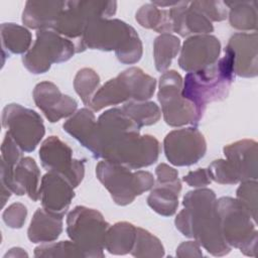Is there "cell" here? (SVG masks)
Here are the masks:
<instances>
[{
	"label": "cell",
	"mask_w": 258,
	"mask_h": 258,
	"mask_svg": "<svg viewBox=\"0 0 258 258\" xmlns=\"http://www.w3.org/2000/svg\"><path fill=\"white\" fill-rule=\"evenodd\" d=\"M192 4L210 21H222L227 18V6L222 1H192Z\"/></svg>",
	"instance_id": "836d02e7"
},
{
	"label": "cell",
	"mask_w": 258,
	"mask_h": 258,
	"mask_svg": "<svg viewBox=\"0 0 258 258\" xmlns=\"http://www.w3.org/2000/svg\"><path fill=\"white\" fill-rule=\"evenodd\" d=\"M226 159L214 160L208 168L212 180L221 184L257 180V142L243 139L223 149Z\"/></svg>",
	"instance_id": "52a82bcc"
},
{
	"label": "cell",
	"mask_w": 258,
	"mask_h": 258,
	"mask_svg": "<svg viewBox=\"0 0 258 258\" xmlns=\"http://www.w3.org/2000/svg\"><path fill=\"white\" fill-rule=\"evenodd\" d=\"M63 4L64 1H27L22 13V22L37 30L52 29Z\"/></svg>",
	"instance_id": "ffe728a7"
},
{
	"label": "cell",
	"mask_w": 258,
	"mask_h": 258,
	"mask_svg": "<svg viewBox=\"0 0 258 258\" xmlns=\"http://www.w3.org/2000/svg\"><path fill=\"white\" fill-rule=\"evenodd\" d=\"M163 149L167 160L173 165H191L206 154L207 142L197 128H182L165 136Z\"/></svg>",
	"instance_id": "9a60e30c"
},
{
	"label": "cell",
	"mask_w": 258,
	"mask_h": 258,
	"mask_svg": "<svg viewBox=\"0 0 258 258\" xmlns=\"http://www.w3.org/2000/svg\"><path fill=\"white\" fill-rule=\"evenodd\" d=\"M221 43L210 34H198L184 40L178 64L186 73H196L214 64L220 55Z\"/></svg>",
	"instance_id": "2e32d148"
},
{
	"label": "cell",
	"mask_w": 258,
	"mask_h": 258,
	"mask_svg": "<svg viewBox=\"0 0 258 258\" xmlns=\"http://www.w3.org/2000/svg\"><path fill=\"white\" fill-rule=\"evenodd\" d=\"M32 95L35 105L51 123L73 115L78 108L77 101L68 95L61 94L59 89L51 82L37 84Z\"/></svg>",
	"instance_id": "ac0fdd59"
},
{
	"label": "cell",
	"mask_w": 258,
	"mask_h": 258,
	"mask_svg": "<svg viewBox=\"0 0 258 258\" xmlns=\"http://www.w3.org/2000/svg\"><path fill=\"white\" fill-rule=\"evenodd\" d=\"M96 123L97 121L93 111L88 108H82L63 123L62 128L87 148Z\"/></svg>",
	"instance_id": "cb8c5ba5"
},
{
	"label": "cell",
	"mask_w": 258,
	"mask_h": 258,
	"mask_svg": "<svg viewBox=\"0 0 258 258\" xmlns=\"http://www.w3.org/2000/svg\"><path fill=\"white\" fill-rule=\"evenodd\" d=\"M83 41L86 48L115 50L117 58L123 63H135L142 56V43L137 32L119 19L101 18L90 22Z\"/></svg>",
	"instance_id": "277c9868"
},
{
	"label": "cell",
	"mask_w": 258,
	"mask_h": 258,
	"mask_svg": "<svg viewBox=\"0 0 258 258\" xmlns=\"http://www.w3.org/2000/svg\"><path fill=\"white\" fill-rule=\"evenodd\" d=\"M136 228L127 222H119L109 227L105 236L104 248L115 255H124L131 252L135 241Z\"/></svg>",
	"instance_id": "7402d4cb"
},
{
	"label": "cell",
	"mask_w": 258,
	"mask_h": 258,
	"mask_svg": "<svg viewBox=\"0 0 258 258\" xmlns=\"http://www.w3.org/2000/svg\"><path fill=\"white\" fill-rule=\"evenodd\" d=\"M182 180L192 187H204L212 181L208 169L206 168H199L195 171H189L183 176Z\"/></svg>",
	"instance_id": "74e56055"
},
{
	"label": "cell",
	"mask_w": 258,
	"mask_h": 258,
	"mask_svg": "<svg viewBox=\"0 0 258 258\" xmlns=\"http://www.w3.org/2000/svg\"><path fill=\"white\" fill-rule=\"evenodd\" d=\"M35 257H85L80 247L73 241L43 243L34 250Z\"/></svg>",
	"instance_id": "1f68e13d"
},
{
	"label": "cell",
	"mask_w": 258,
	"mask_h": 258,
	"mask_svg": "<svg viewBox=\"0 0 258 258\" xmlns=\"http://www.w3.org/2000/svg\"><path fill=\"white\" fill-rule=\"evenodd\" d=\"M27 215L26 207L20 203L10 205L2 215L4 223L12 229H19L23 226Z\"/></svg>",
	"instance_id": "d590c367"
},
{
	"label": "cell",
	"mask_w": 258,
	"mask_h": 258,
	"mask_svg": "<svg viewBox=\"0 0 258 258\" xmlns=\"http://www.w3.org/2000/svg\"><path fill=\"white\" fill-rule=\"evenodd\" d=\"M74 185L63 175L48 171L39 185V200L42 208L56 216L63 217L75 197Z\"/></svg>",
	"instance_id": "e0dca14e"
},
{
	"label": "cell",
	"mask_w": 258,
	"mask_h": 258,
	"mask_svg": "<svg viewBox=\"0 0 258 258\" xmlns=\"http://www.w3.org/2000/svg\"><path fill=\"white\" fill-rule=\"evenodd\" d=\"M139 131L121 108H112L100 115L87 148L96 158L140 169L157 160L160 144L154 136Z\"/></svg>",
	"instance_id": "6da1fadb"
},
{
	"label": "cell",
	"mask_w": 258,
	"mask_h": 258,
	"mask_svg": "<svg viewBox=\"0 0 258 258\" xmlns=\"http://www.w3.org/2000/svg\"><path fill=\"white\" fill-rule=\"evenodd\" d=\"M40 170L34 159L22 157L13 167L1 162V189L2 207L10 198L11 192L22 196L27 195L33 202L39 200Z\"/></svg>",
	"instance_id": "4fadbf2b"
},
{
	"label": "cell",
	"mask_w": 258,
	"mask_h": 258,
	"mask_svg": "<svg viewBox=\"0 0 258 258\" xmlns=\"http://www.w3.org/2000/svg\"><path fill=\"white\" fill-rule=\"evenodd\" d=\"M62 232V217L53 215L43 208L34 213L28 231V239L32 243H50L56 240Z\"/></svg>",
	"instance_id": "44dd1931"
},
{
	"label": "cell",
	"mask_w": 258,
	"mask_h": 258,
	"mask_svg": "<svg viewBox=\"0 0 258 258\" xmlns=\"http://www.w3.org/2000/svg\"><path fill=\"white\" fill-rule=\"evenodd\" d=\"M178 257H202L203 253L200 249V244L197 241H187L181 243L176 249Z\"/></svg>",
	"instance_id": "f35d334b"
},
{
	"label": "cell",
	"mask_w": 258,
	"mask_h": 258,
	"mask_svg": "<svg viewBox=\"0 0 258 258\" xmlns=\"http://www.w3.org/2000/svg\"><path fill=\"white\" fill-rule=\"evenodd\" d=\"M77 52L76 44L51 29L36 32L33 46L23 55L24 67L32 74L47 72L52 63L69 60Z\"/></svg>",
	"instance_id": "30bf717a"
},
{
	"label": "cell",
	"mask_w": 258,
	"mask_h": 258,
	"mask_svg": "<svg viewBox=\"0 0 258 258\" xmlns=\"http://www.w3.org/2000/svg\"><path fill=\"white\" fill-rule=\"evenodd\" d=\"M181 184H155L147 198L148 206L161 216H172L178 207Z\"/></svg>",
	"instance_id": "603a6c76"
},
{
	"label": "cell",
	"mask_w": 258,
	"mask_h": 258,
	"mask_svg": "<svg viewBox=\"0 0 258 258\" xmlns=\"http://www.w3.org/2000/svg\"><path fill=\"white\" fill-rule=\"evenodd\" d=\"M135 257H162L164 248L160 240L142 228H136V236L130 252Z\"/></svg>",
	"instance_id": "f546056e"
},
{
	"label": "cell",
	"mask_w": 258,
	"mask_h": 258,
	"mask_svg": "<svg viewBox=\"0 0 258 258\" xmlns=\"http://www.w3.org/2000/svg\"><path fill=\"white\" fill-rule=\"evenodd\" d=\"M179 46V38L170 33H162L155 38L153 43V56L155 68L158 72H166L172 59L176 56L180 48Z\"/></svg>",
	"instance_id": "4316f807"
},
{
	"label": "cell",
	"mask_w": 258,
	"mask_h": 258,
	"mask_svg": "<svg viewBox=\"0 0 258 258\" xmlns=\"http://www.w3.org/2000/svg\"><path fill=\"white\" fill-rule=\"evenodd\" d=\"M121 109L140 128L155 124L161 115L159 107L154 102L128 101Z\"/></svg>",
	"instance_id": "f1b7e54d"
},
{
	"label": "cell",
	"mask_w": 258,
	"mask_h": 258,
	"mask_svg": "<svg viewBox=\"0 0 258 258\" xmlns=\"http://www.w3.org/2000/svg\"><path fill=\"white\" fill-rule=\"evenodd\" d=\"M100 85V77L98 74L89 68L80 70L74 81V87L77 94L81 97L86 106H91L92 99Z\"/></svg>",
	"instance_id": "4dcf8cb0"
},
{
	"label": "cell",
	"mask_w": 258,
	"mask_h": 258,
	"mask_svg": "<svg viewBox=\"0 0 258 258\" xmlns=\"http://www.w3.org/2000/svg\"><path fill=\"white\" fill-rule=\"evenodd\" d=\"M22 151L14 139L6 132L1 146V162L8 167L15 166L22 158Z\"/></svg>",
	"instance_id": "e575fe53"
},
{
	"label": "cell",
	"mask_w": 258,
	"mask_h": 258,
	"mask_svg": "<svg viewBox=\"0 0 258 258\" xmlns=\"http://www.w3.org/2000/svg\"><path fill=\"white\" fill-rule=\"evenodd\" d=\"M155 86L156 80L141 69L129 68L97 90L90 108L94 111H100L108 106L128 101H146L154 94Z\"/></svg>",
	"instance_id": "8992f818"
},
{
	"label": "cell",
	"mask_w": 258,
	"mask_h": 258,
	"mask_svg": "<svg viewBox=\"0 0 258 258\" xmlns=\"http://www.w3.org/2000/svg\"><path fill=\"white\" fill-rule=\"evenodd\" d=\"M39 158L43 168L67 177L77 187L84 178L85 160L74 159L73 150L57 136H49L40 146Z\"/></svg>",
	"instance_id": "5bb4252c"
},
{
	"label": "cell",
	"mask_w": 258,
	"mask_h": 258,
	"mask_svg": "<svg viewBox=\"0 0 258 258\" xmlns=\"http://www.w3.org/2000/svg\"><path fill=\"white\" fill-rule=\"evenodd\" d=\"M156 184H181L178 179V172L176 169L170 167L165 163H160L155 168Z\"/></svg>",
	"instance_id": "8d00e7d4"
},
{
	"label": "cell",
	"mask_w": 258,
	"mask_h": 258,
	"mask_svg": "<svg viewBox=\"0 0 258 258\" xmlns=\"http://www.w3.org/2000/svg\"><path fill=\"white\" fill-rule=\"evenodd\" d=\"M216 195L210 188L188 191L183 207L175 218V227L188 238H195L209 253L223 256L231 251L221 232L216 210Z\"/></svg>",
	"instance_id": "7a4b0ae2"
},
{
	"label": "cell",
	"mask_w": 258,
	"mask_h": 258,
	"mask_svg": "<svg viewBox=\"0 0 258 258\" xmlns=\"http://www.w3.org/2000/svg\"><path fill=\"white\" fill-rule=\"evenodd\" d=\"M2 125L19 147L26 152L33 151L45 133L40 115L19 104L5 106L2 111Z\"/></svg>",
	"instance_id": "7c38bea8"
},
{
	"label": "cell",
	"mask_w": 258,
	"mask_h": 258,
	"mask_svg": "<svg viewBox=\"0 0 258 258\" xmlns=\"http://www.w3.org/2000/svg\"><path fill=\"white\" fill-rule=\"evenodd\" d=\"M234 77L232 56L226 51L225 56L211 67L186 74L181 94L196 107L200 120L209 103L227 98Z\"/></svg>",
	"instance_id": "3957f363"
},
{
	"label": "cell",
	"mask_w": 258,
	"mask_h": 258,
	"mask_svg": "<svg viewBox=\"0 0 258 258\" xmlns=\"http://www.w3.org/2000/svg\"><path fill=\"white\" fill-rule=\"evenodd\" d=\"M221 232L230 247L240 249L247 256L256 257V220L237 199L223 197L216 201Z\"/></svg>",
	"instance_id": "5b68a950"
},
{
	"label": "cell",
	"mask_w": 258,
	"mask_h": 258,
	"mask_svg": "<svg viewBox=\"0 0 258 258\" xmlns=\"http://www.w3.org/2000/svg\"><path fill=\"white\" fill-rule=\"evenodd\" d=\"M109 224L97 210L77 206L67 217V233L83 251L85 257H103Z\"/></svg>",
	"instance_id": "9c48e42d"
},
{
	"label": "cell",
	"mask_w": 258,
	"mask_h": 258,
	"mask_svg": "<svg viewBox=\"0 0 258 258\" xmlns=\"http://www.w3.org/2000/svg\"><path fill=\"white\" fill-rule=\"evenodd\" d=\"M237 189V200H239L251 213L254 220H257V180L241 181Z\"/></svg>",
	"instance_id": "d6a6232c"
},
{
	"label": "cell",
	"mask_w": 258,
	"mask_h": 258,
	"mask_svg": "<svg viewBox=\"0 0 258 258\" xmlns=\"http://www.w3.org/2000/svg\"><path fill=\"white\" fill-rule=\"evenodd\" d=\"M1 38L3 51L23 53L28 51L31 44V33L25 27L15 23L1 24Z\"/></svg>",
	"instance_id": "83f0119b"
},
{
	"label": "cell",
	"mask_w": 258,
	"mask_h": 258,
	"mask_svg": "<svg viewBox=\"0 0 258 258\" xmlns=\"http://www.w3.org/2000/svg\"><path fill=\"white\" fill-rule=\"evenodd\" d=\"M182 84L181 76L173 70L164 72L159 79L158 101L164 121L172 127L187 124L196 126L201 121L196 107L182 97Z\"/></svg>",
	"instance_id": "8fae6325"
},
{
	"label": "cell",
	"mask_w": 258,
	"mask_h": 258,
	"mask_svg": "<svg viewBox=\"0 0 258 258\" xmlns=\"http://www.w3.org/2000/svg\"><path fill=\"white\" fill-rule=\"evenodd\" d=\"M96 175L108 189L113 201L120 206L131 204L137 196L154 186V178L149 171H131L122 164L105 159L97 164Z\"/></svg>",
	"instance_id": "ba28073f"
},
{
	"label": "cell",
	"mask_w": 258,
	"mask_h": 258,
	"mask_svg": "<svg viewBox=\"0 0 258 258\" xmlns=\"http://www.w3.org/2000/svg\"><path fill=\"white\" fill-rule=\"evenodd\" d=\"M224 3L230 9L229 20L232 27L239 30H256V1H230Z\"/></svg>",
	"instance_id": "d4e9b609"
},
{
	"label": "cell",
	"mask_w": 258,
	"mask_h": 258,
	"mask_svg": "<svg viewBox=\"0 0 258 258\" xmlns=\"http://www.w3.org/2000/svg\"><path fill=\"white\" fill-rule=\"evenodd\" d=\"M225 51L233 60L234 74L243 78L257 76V33H235L229 39Z\"/></svg>",
	"instance_id": "d6986e66"
},
{
	"label": "cell",
	"mask_w": 258,
	"mask_h": 258,
	"mask_svg": "<svg viewBox=\"0 0 258 258\" xmlns=\"http://www.w3.org/2000/svg\"><path fill=\"white\" fill-rule=\"evenodd\" d=\"M136 20L141 26L153 29L161 34L172 32L169 10L159 9L153 3L141 6L136 12Z\"/></svg>",
	"instance_id": "484cf974"
}]
</instances>
